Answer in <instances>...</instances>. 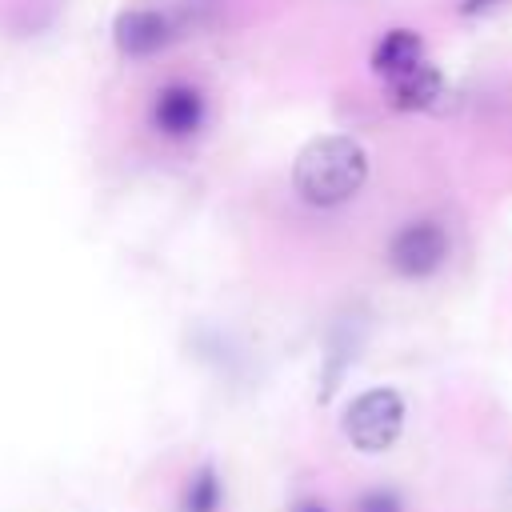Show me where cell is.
<instances>
[{
	"instance_id": "cell-5",
	"label": "cell",
	"mask_w": 512,
	"mask_h": 512,
	"mask_svg": "<svg viewBox=\"0 0 512 512\" xmlns=\"http://www.w3.org/2000/svg\"><path fill=\"white\" fill-rule=\"evenodd\" d=\"M112 40H116L120 56L144 60V56H156V52L172 40V28H168V20H164L160 12H152V8H128V12L116 16Z\"/></svg>"
},
{
	"instance_id": "cell-9",
	"label": "cell",
	"mask_w": 512,
	"mask_h": 512,
	"mask_svg": "<svg viewBox=\"0 0 512 512\" xmlns=\"http://www.w3.org/2000/svg\"><path fill=\"white\" fill-rule=\"evenodd\" d=\"M352 512H404V500L392 488H368L356 496Z\"/></svg>"
},
{
	"instance_id": "cell-11",
	"label": "cell",
	"mask_w": 512,
	"mask_h": 512,
	"mask_svg": "<svg viewBox=\"0 0 512 512\" xmlns=\"http://www.w3.org/2000/svg\"><path fill=\"white\" fill-rule=\"evenodd\" d=\"M292 512H328L320 500H312V496H300L296 504H292Z\"/></svg>"
},
{
	"instance_id": "cell-10",
	"label": "cell",
	"mask_w": 512,
	"mask_h": 512,
	"mask_svg": "<svg viewBox=\"0 0 512 512\" xmlns=\"http://www.w3.org/2000/svg\"><path fill=\"white\" fill-rule=\"evenodd\" d=\"M504 0H460V12L464 16H484V12H492V8H500Z\"/></svg>"
},
{
	"instance_id": "cell-1",
	"label": "cell",
	"mask_w": 512,
	"mask_h": 512,
	"mask_svg": "<svg viewBox=\"0 0 512 512\" xmlns=\"http://www.w3.org/2000/svg\"><path fill=\"white\" fill-rule=\"evenodd\" d=\"M368 180V152L352 136H316L292 164L296 196L312 208L348 204Z\"/></svg>"
},
{
	"instance_id": "cell-4",
	"label": "cell",
	"mask_w": 512,
	"mask_h": 512,
	"mask_svg": "<svg viewBox=\"0 0 512 512\" xmlns=\"http://www.w3.org/2000/svg\"><path fill=\"white\" fill-rule=\"evenodd\" d=\"M208 116V104H204V92L196 84H184V80H172L156 92L152 100V128L168 140H188L200 132Z\"/></svg>"
},
{
	"instance_id": "cell-6",
	"label": "cell",
	"mask_w": 512,
	"mask_h": 512,
	"mask_svg": "<svg viewBox=\"0 0 512 512\" xmlns=\"http://www.w3.org/2000/svg\"><path fill=\"white\" fill-rule=\"evenodd\" d=\"M384 84H388V104L396 112H424L444 96V76L428 60H420L416 68H408V72H400Z\"/></svg>"
},
{
	"instance_id": "cell-8",
	"label": "cell",
	"mask_w": 512,
	"mask_h": 512,
	"mask_svg": "<svg viewBox=\"0 0 512 512\" xmlns=\"http://www.w3.org/2000/svg\"><path fill=\"white\" fill-rule=\"evenodd\" d=\"M224 504V488L212 464H200L184 488V512H220Z\"/></svg>"
},
{
	"instance_id": "cell-3",
	"label": "cell",
	"mask_w": 512,
	"mask_h": 512,
	"mask_svg": "<svg viewBox=\"0 0 512 512\" xmlns=\"http://www.w3.org/2000/svg\"><path fill=\"white\" fill-rule=\"evenodd\" d=\"M448 260V232L440 220H408L388 240V268L404 280H424Z\"/></svg>"
},
{
	"instance_id": "cell-2",
	"label": "cell",
	"mask_w": 512,
	"mask_h": 512,
	"mask_svg": "<svg viewBox=\"0 0 512 512\" xmlns=\"http://www.w3.org/2000/svg\"><path fill=\"white\" fill-rule=\"evenodd\" d=\"M344 436L352 448L360 452H384L400 440V428H404V396L396 388H368L360 392L348 408H344V420H340Z\"/></svg>"
},
{
	"instance_id": "cell-7",
	"label": "cell",
	"mask_w": 512,
	"mask_h": 512,
	"mask_svg": "<svg viewBox=\"0 0 512 512\" xmlns=\"http://www.w3.org/2000/svg\"><path fill=\"white\" fill-rule=\"evenodd\" d=\"M420 60H424V40H420V32H412V28H392V32H384L380 44L372 48V72H376L380 80H392V76L416 68Z\"/></svg>"
}]
</instances>
